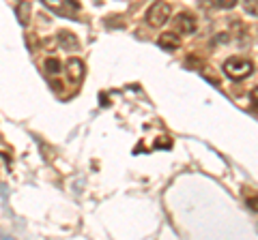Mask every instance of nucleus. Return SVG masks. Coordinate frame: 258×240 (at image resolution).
<instances>
[{
    "label": "nucleus",
    "mask_w": 258,
    "mask_h": 240,
    "mask_svg": "<svg viewBox=\"0 0 258 240\" xmlns=\"http://www.w3.org/2000/svg\"><path fill=\"white\" fill-rule=\"evenodd\" d=\"M224 73L226 77H230V79H245L247 75H252V71H254V65L249 62L247 58H241V56H232V58H228L224 62Z\"/></svg>",
    "instance_id": "1"
},
{
    "label": "nucleus",
    "mask_w": 258,
    "mask_h": 240,
    "mask_svg": "<svg viewBox=\"0 0 258 240\" xmlns=\"http://www.w3.org/2000/svg\"><path fill=\"white\" fill-rule=\"evenodd\" d=\"M170 15H172L170 5L164 3V0H157V3H153V5L149 7V11H147V22L151 24V26L161 28L168 20H170Z\"/></svg>",
    "instance_id": "2"
},
{
    "label": "nucleus",
    "mask_w": 258,
    "mask_h": 240,
    "mask_svg": "<svg viewBox=\"0 0 258 240\" xmlns=\"http://www.w3.org/2000/svg\"><path fill=\"white\" fill-rule=\"evenodd\" d=\"M196 18H194V15H189V13H179L174 18V28L176 30H181L183 35H191L194 30H196Z\"/></svg>",
    "instance_id": "3"
},
{
    "label": "nucleus",
    "mask_w": 258,
    "mask_h": 240,
    "mask_svg": "<svg viewBox=\"0 0 258 240\" xmlns=\"http://www.w3.org/2000/svg\"><path fill=\"white\" fill-rule=\"evenodd\" d=\"M64 71H67V77L71 79L74 84H78L80 79L84 77V62L80 58H71L67 62V67H64Z\"/></svg>",
    "instance_id": "4"
},
{
    "label": "nucleus",
    "mask_w": 258,
    "mask_h": 240,
    "mask_svg": "<svg viewBox=\"0 0 258 240\" xmlns=\"http://www.w3.org/2000/svg\"><path fill=\"white\" fill-rule=\"evenodd\" d=\"M157 45L164 47L166 52H174V50H179V47H181V37L176 35V30H174V33H164L157 39Z\"/></svg>",
    "instance_id": "5"
},
{
    "label": "nucleus",
    "mask_w": 258,
    "mask_h": 240,
    "mask_svg": "<svg viewBox=\"0 0 258 240\" xmlns=\"http://www.w3.org/2000/svg\"><path fill=\"white\" fill-rule=\"evenodd\" d=\"M58 43H60L62 50H67V52L80 50V41H78V37L71 33V30H60L58 33Z\"/></svg>",
    "instance_id": "6"
},
{
    "label": "nucleus",
    "mask_w": 258,
    "mask_h": 240,
    "mask_svg": "<svg viewBox=\"0 0 258 240\" xmlns=\"http://www.w3.org/2000/svg\"><path fill=\"white\" fill-rule=\"evenodd\" d=\"M58 11L64 15V18H71V20H76L78 18V11H80V3L78 0H64L62 7H58Z\"/></svg>",
    "instance_id": "7"
},
{
    "label": "nucleus",
    "mask_w": 258,
    "mask_h": 240,
    "mask_svg": "<svg viewBox=\"0 0 258 240\" xmlns=\"http://www.w3.org/2000/svg\"><path fill=\"white\" fill-rule=\"evenodd\" d=\"M15 13H18V22L22 24V26H26V24L30 22V5L26 3V0H22V3L18 5Z\"/></svg>",
    "instance_id": "8"
},
{
    "label": "nucleus",
    "mask_w": 258,
    "mask_h": 240,
    "mask_svg": "<svg viewBox=\"0 0 258 240\" xmlns=\"http://www.w3.org/2000/svg\"><path fill=\"white\" fill-rule=\"evenodd\" d=\"M43 69H45V73H50V75H58L60 71H62V65H60V60H58V58L50 56V58L43 62Z\"/></svg>",
    "instance_id": "9"
},
{
    "label": "nucleus",
    "mask_w": 258,
    "mask_h": 240,
    "mask_svg": "<svg viewBox=\"0 0 258 240\" xmlns=\"http://www.w3.org/2000/svg\"><path fill=\"white\" fill-rule=\"evenodd\" d=\"M217 9H232L237 5V0H211Z\"/></svg>",
    "instance_id": "10"
},
{
    "label": "nucleus",
    "mask_w": 258,
    "mask_h": 240,
    "mask_svg": "<svg viewBox=\"0 0 258 240\" xmlns=\"http://www.w3.org/2000/svg\"><path fill=\"white\" fill-rule=\"evenodd\" d=\"M153 148H172V140L170 138H157L155 144H153Z\"/></svg>",
    "instance_id": "11"
},
{
    "label": "nucleus",
    "mask_w": 258,
    "mask_h": 240,
    "mask_svg": "<svg viewBox=\"0 0 258 240\" xmlns=\"http://www.w3.org/2000/svg\"><path fill=\"white\" fill-rule=\"evenodd\" d=\"M243 7L249 15H258V0H245Z\"/></svg>",
    "instance_id": "12"
},
{
    "label": "nucleus",
    "mask_w": 258,
    "mask_h": 240,
    "mask_svg": "<svg viewBox=\"0 0 258 240\" xmlns=\"http://www.w3.org/2000/svg\"><path fill=\"white\" fill-rule=\"evenodd\" d=\"M203 75H205V77H207L211 84H215V86L220 84V77H217V73H211V71H209V69H205V71H203Z\"/></svg>",
    "instance_id": "13"
},
{
    "label": "nucleus",
    "mask_w": 258,
    "mask_h": 240,
    "mask_svg": "<svg viewBox=\"0 0 258 240\" xmlns=\"http://www.w3.org/2000/svg\"><path fill=\"white\" fill-rule=\"evenodd\" d=\"M249 101H252V105L258 109V86L254 88V90L252 92H249Z\"/></svg>",
    "instance_id": "14"
},
{
    "label": "nucleus",
    "mask_w": 258,
    "mask_h": 240,
    "mask_svg": "<svg viewBox=\"0 0 258 240\" xmlns=\"http://www.w3.org/2000/svg\"><path fill=\"white\" fill-rule=\"evenodd\" d=\"M247 206L252 208V210H256V212H258V195H254V197H247Z\"/></svg>",
    "instance_id": "15"
},
{
    "label": "nucleus",
    "mask_w": 258,
    "mask_h": 240,
    "mask_svg": "<svg viewBox=\"0 0 258 240\" xmlns=\"http://www.w3.org/2000/svg\"><path fill=\"white\" fill-rule=\"evenodd\" d=\"M108 103H110V101H108V97H106V94H101V105H103V107H106V105H108Z\"/></svg>",
    "instance_id": "16"
}]
</instances>
